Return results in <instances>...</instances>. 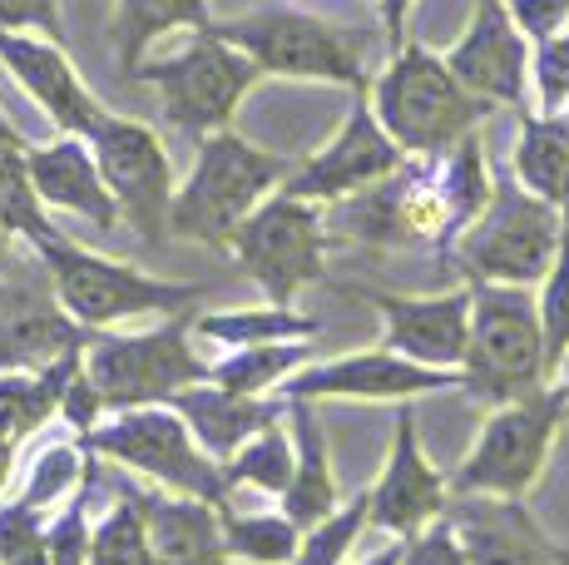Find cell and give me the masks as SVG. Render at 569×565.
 Segmentation results:
<instances>
[{
	"label": "cell",
	"instance_id": "6da1fadb",
	"mask_svg": "<svg viewBox=\"0 0 569 565\" xmlns=\"http://www.w3.org/2000/svg\"><path fill=\"white\" fill-rule=\"evenodd\" d=\"M282 174H288V159L262 155L233 129H218L203 139L189 184L173 194L169 228L179 238H199V244H228L238 224L262 204V194L282 184Z\"/></svg>",
	"mask_w": 569,
	"mask_h": 565
},
{
	"label": "cell",
	"instance_id": "7a4b0ae2",
	"mask_svg": "<svg viewBox=\"0 0 569 565\" xmlns=\"http://www.w3.org/2000/svg\"><path fill=\"white\" fill-rule=\"evenodd\" d=\"M490 100L470 95L446 60L426 56V50H401L391 70L377 80V119L401 149L416 155H436V149L456 145L461 135L486 119Z\"/></svg>",
	"mask_w": 569,
	"mask_h": 565
},
{
	"label": "cell",
	"instance_id": "3957f363",
	"mask_svg": "<svg viewBox=\"0 0 569 565\" xmlns=\"http://www.w3.org/2000/svg\"><path fill=\"white\" fill-rule=\"evenodd\" d=\"M470 347H466V387L486 402H516L535 393L545 377V333L540 308L516 288H470Z\"/></svg>",
	"mask_w": 569,
	"mask_h": 565
},
{
	"label": "cell",
	"instance_id": "277c9868",
	"mask_svg": "<svg viewBox=\"0 0 569 565\" xmlns=\"http://www.w3.org/2000/svg\"><path fill=\"white\" fill-rule=\"evenodd\" d=\"M560 219L555 204H545L540 194L520 189V184H500L490 194V204L480 209V219L470 224L461 238V264L466 274L486 282H540L550 278V264L560 254Z\"/></svg>",
	"mask_w": 569,
	"mask_h": 565
},
{
	"label": "cell",
	"instance_id": "5b68a950",
	"mask_svg": "<svg viewBox=\"0 0 569 565\" xmlns=\"http://www.w3.org/2000/svg\"><path fill=\"white\" fill-rule=\"evenodd\" d=\"M90 447L114 456V462L134 466V472L154 476V482L173 486L179 496H199V502L223 511L228 502V472H218L208 456L193 447L189 422L179 417L173 407H124L119 422L90 432Z\"/></svg>",
	"mask_w": 569,
	"mask_h": 565
},
{
	"label": "cell",
	"instance_id": "8992f818",
	"mask_svg": "<svg viewBox=\"0 0 569 565\" xmlns=\"http://www.w3.org/2000/svg\"><path fill=\"white\" fill-rule=\"evenodd\" d=\"M134 75L154 85L163 100V115L179 129H189V135H218V129L233 119L243 90L253 85L258 65L203 26L199 40H193L183 56L139 65Z\"/></svg>",
	"mask_w": 569,
	"mask_h": 565
},
{
	"label": "cell",
	"instance_id": "52a82bcc",
	"mask_svg": "<svg viewBox=\"0 0 569 565\" xmlns=\"http://www.w3.org/2000/svg\"><path fill=\"white\" fill-rule=\"evenodd\" d=\"M36 248L46 254V268L54 274L64 313H70L74 323H90V328L139 318V313H173L189 298H199V288L144 278L124 264H109V258H94V254H84V248L64 244L60 234H50L46 244H36Z\"/></svg>",
	"mask_w": 569,
	"mask_h": 565
},
{
	"label": "cell",
	"instance_id": "ba28073f",
	"mask_svg": "<svg viewBox=\"0 0 569 565\" xmlns=\"http://www.w3.org/2000/svg\"><path fill=\"white\" fill-rule=\"evenodd\" d=\"M80 363L84 383L94 387L100 407L109 412L144 407V402H159L208 377V367L189 353V338H183L179 323L159 333H139V338H94L80 353Z\"/></svg>",
	"mask_w": 569,
	"mask_h": 565
},
{
	"label": "cell",
	"instance_id": "9c48e42d",
	"mask_svg": "<svg viewBox=\"0 0 569 565\" xmlns=\"http://www.w3.org/2000/svg\"><path fill=\"white\" fill-rule=\"evenodd\" d=\"M565 407H569V393H540V387L516 397L510 407H500L490 417V427L480 432V447L456 472V492L520 496L535 482V472H540Z\"/></svg>",
	"mask_w": 569,
	"mask_h": 565
},
{
	"label": "cell",
	"instance_id": "30bf717a",
	"mask_svg": "<svg viewBox=\"0 0 569 565\" xmlns=\"http://www.w3.org/2000/svg\"><path fill=\"white\" fill-rule=\"evenodd\" d=\"M218 40L243 50L258 70L268 75H298V80H337L362 90V65L347 50V40L332 26L298 10H268V16H243L208 26Z\"/></svg>",
	"mask_w": 569,
	"mask_h": 565
},
{
	"label": "cell",
	"instance_id": "8fae6325",
	"mask_svg": "<svg viewBox=\"0 0 569 565\" xmlns=\"http://www.w3.org/2000/svg\"><path fill=\"white\" fill-rule=\"evenodd\" d=\"M228 244L238 248L243 268L278 308H288L292 293L322 274V219L308 199H292V194L258 204Z\"/></svg>",
	"mask_w": 569,
	"mask_h": 565
},
{
	"label": "cell",
	"instance_id": "7c38bea8",
	"mask_svg": "<svg viewBox=\"0 0 569 565\" xmlns=\"http://www.w3.org/2000/svg\"><path fill=\"white\" fill-rule=\"evenodd\" d=\"M84 139H90V155L104 174L109 194H114L119 214L144 238L169 234L173 174H169V159H163V145L154 139V129L134 125V119H119V115H100Z\"/></svg>",
	"mask_w": 569,
	"mask_h": 565
},
{
	"label": "cell",
	"instance_id": "4fadbf2b",
	"mask_svg": "<svg viewBox=\"0 0 569 565\" xmlns=\"http://www.w3.org/2000/svg\"><path fill=\"white\" fill-rule=\"evenodd\" d=\"M451 531L470 565H565L569 556L530 521L516 496L466 492L451 511Z\"/></svg>",
	"mask_w": 569,
	"mask_h": 565
},
{
	"label": "cell",
	"instance_id": "5bb4252c",
	"mask_svg": "<svg viewBox=\"0 0 569 565\" xmlns=\"http://www.w3.org/2000/svg\"><path fill=\"white\" fill-rule=\"evenodd\" d=\"M397 169H401V145L377 125V115L367 105H357L347 129L332 139V149L308 159L298 179L282 184V194H292V199H342V194L371 189V184H381Z\"/></svg>",
	"mask_w": 569,
	"mask_h": 565
},
{
	"label": "cell",
	"instance_id": "9a60e30c",
	"mask_svg": "<svg viewBox=\"0 0 569 565\" xmlns=\"http://www.w3.org/2000/svg\"><path fill=\"white\" fill-rule=\"evenodd\" d=\"M446 70L466 85L470 95L490 105H525V40L510 26L500 0H480L476 26L466 30V40L446 56Z\"/></svg>",
	"mask_w": 569,
	"mask_h": 565
},
{
	"label": "cell",
	"instance_id": "2e32d148",
	"mask_svg": "<svg viewBox=\"0 0 569 565\" xmlns=\"http://www.w3.org/2000/svg\"><path fill=\"white\" fill-rule=\"evenodd\" d=\"M387 318L391 353L411 357L421 367H461L470 347V293H446V298H371Z\"/></svg>",
	"mask_w": 569,
	"mask_h": 565
},
{
	"label": "cell",
	"instance_id": "e0dca14e",
	"mask_svg": "<svg viewBox=\"0 0 569 565\" xmlns=\"http://www.w3.org/2000/svg\"><path fill=\"white\" fill-rule=\"evenodd\" d=\"M0 60L10 65V75L30 90V100H40V110H46L64 135L84 139L94 119L104 115L100 105L90 100L84 80L74 75L70 56H64L60 46H50V40H36V36H26V30H0Z\"/></svg>",
	"mask_w": 569,
	"mask_h": 565
},
{
	"label": "cell",
	"instance_id": "ac0fdd59",
	"mask_svg": "<svg viewBox=\"0 0 569 565\" xmlns=\"http://www.w3.org/2000/svg\"><path fill=\"white\" fill-rule=\"evenodd\" d=\"M446 511V486L441 476L426 466L421 447H416V422L411 412L397 417V447H391V462L381 472L377 492L367 496V521L381 531H397V536H416L431 516Z\"/></svg>",
	"mask_w": 569,
	"mask_h": 565
},
{
	"label": "cell",
	"instance_id": "d6986e66",
	"mask_svg": "<svg viewBox=\"0 0 569 565\" xmlns=\"http://www.w3.org/2000/svg\"><path fill=\"white\" fill-rule=\"evenodd\" d=\"M456 377L446 367H421L401 353H362V357H342V363L312 367L308 377H292L288 397L308 402V397H411V393H441Z\"/></svg>",
	"mask_w": 569,
	"mask_h": 565
},
{
	"label": "cell",
	"instance_id": "ffe728a7",
	"mask_svg": "<svg viewBox=\"0 0 569 565\" xmlns=\"http://www.w3.org/2000/svg\"><path fill=\"white\" fill-rule=\"evenodd\" d=\"M26 169H30V184H36L40 204H50V209L84 214V219L100 228H114L124 219L100 165H94V155L80 145V135L60 139V145H50V149H26Z\"/></svg>",
	"mask_w": 569,
	"mask_h": 565
},
{
	"label": "cell",
	"instance_id": "44dd1931",
	"mask_svg": "<svg viewBox=\"0 0 569 565\" xmlns=\"http://www.w3.org/2000/svg\"><path fill=\"white\" fill-rule=\"evenodd\" d=\"M144 511L149 546L159 565H223V526L218 511L199 496H134Z\"/></svg>",
	"mask_w": 569,
	"mask_h": 565
},
{
	"label": "cell",
	"instance_id": "7402d4cb",
	"mask_svg": "<svg viewBox=\"0 0 569 565\" xmlns=\"http://www.w3.org/2000/svg\"><path fill=\"white\" fill-rule=\"evenodd\" d=\"M169 407L189 422V432L203 442L213 456H233L248 437H258L262 427H272V407H262L258 397L228 393V387H179L169 393Z\"/></svg>",
	"mask_w": 569,
	"mask_h": 565
},
{
	"label": "cell",
	"instance_id": "603a6c76",
	"mask_svg": "<svg viewBox=\"0 0 569 565\" xmlns=\"http://www.w3.org/2000/svg\"><path fill=\"white\" fill-rule=\"evenodd\" d=\"M84 338L60 318V313L40 308L36 298H10L0 303V367H26V373H46L60 357L80 353Z\"/></svg>",
	"mask_w": 569,
	"mask_h": 565
},
{
	"label": "cell",
	"instance_id": "cb8c5ba5",
	"mask_svg": "<svg viewBox=\"0 0 569 565\" xmlns=\"http://www.w3.org/2000/svg\"><path fill=\"white\" fill-rule=\"evenodd\" d=\"M292 427H298V466H292L288 492H282V516L298 531H312L317 521H327L337 511V482H332V466H327L322 427H317V417L302 402L292 412Z\"/></svg>",
	"mask_w": 569,
	"mask_h": 565
},
{
	"label": "cell",
	"instance_id": "d4e9b609",
	"mask_svg": "<svg viewBox=\"0 0 569 565\" xmlns=\"http://www.w3.org/2000/svg\"><path fill=\"white\" fill-rule=\"evenodd\" d=\"M84 353V347H80ZM80 353L60 357L54 367L36 377H0V442H10V447H20V442L30 437V432L40 427V422L50 417L54 407H60L64 387L74 383V373H80Z\"/></svg>",
	"mask_w": 569,
	"mask_h": 565
},
{
	"label": "cell",
	"instance_id": "484cf974",
	"mask_svg": "<svg viewBox=\"0 0 569 565\" xmlns=\"http://www.w3.org/2000/svg\"><path fill=\"white\" fill-rule=\"evenodd\" d=\"M114 26H119V65H124V75H134L144 50L154 46L159 36H169V30H179V26L203 30L208 6L203 0H119Z\"/></svg>",
	"mask_w": 569,
	"mask_h": 565
},
{
	"label": "cell",
	"instance_id": "4316f807",
	"mask_svg": "<svg viewBox=\"0 0 569 565\" xmlns=\"http://www.w3.org/2000/svg\"><path fill=\"white\" fill-rule=\"evenodd\" d=\"M520 184L545 204L569 199V129L560 119H525V139L516 155Z\"/></svg>",
	"mask_w": 569,
	"mask_h": 565
},
{
	"label": "cell",
	"instance_id": "83f0119b",
	"mask_svg": "<svg viewBox=\"0 0 569 565\" xmlns=\"http://www.w3.org/2000/svg\"><path fill=\"white\" fill-rule=\"evenodd\" d=\"M312 357V343H253L243 347L238 357H228V363H218L213 383L228 387V393H243V397H258L262 387L282 383V377L292 373V367H302Z\"/></svg>",
	"mask_w": 569,
	"mask_h": 565
},
{
	"label": "cell",
	"instance_id": "f1b7e54d",
	"mask_svg": "<svg viewBox=\"0 0 569 565\" xmlns=\"http://www.w3.org/2000/svg\"><path fill=\"white\" fill-rule=\"evenodd\" d=\"M0 228L46 244L54 228L46 224V204H40L36 184L26 169V145H0Z\"/></svg>",
	"mask_w": 569,
	"mask_h": 565
},
{
	"label": "cell",
	"instance_id": "f546056e",
	"mask_svg": "<svg viewBox=\"0 0 569 565\" xmlns=\"http://www.w3.org/2000/svg\"><path fill=\"white\" fill-rule=\"evenodd\" d=\"M317 328L312 318H298L288 308H248V313H213V318H199V333L213 343L228 347H253V343H282V338H308Z\"/></svg>",
	"mask_w": 569,
	"mask_h": 565
},
{
	"label": "cell",
	"instance_id": "4dcf8cb0",
	"mask_svg": "<svg viewBox=\"0 0 569 565\" xmlns=\"http://www.w3.org/2000/svg\"><path fill=\"white\" fill-rule=\"evenodd\" d=\"M298 526L288 516H223V551L253 565L298 561Z\"/></svg>",
	"mask_w": 569,
	"mask_h": 565
},
{
	"label": "cell",
	"instance_id": "1f68e13d",
	"mask_svg": "<svg viewBox=\"0 0 569 565\" xmlns=\"http://www.w3.org/2000/svg\"><path fill=\"white\" fill-rule=\"evenodd\" d=\"M90 565H159L154 546H149V526L139 502H119L100 526L90 531Z\"/></svg>",
	"mask_w": 569,
	"mask_h": 565
},
{
	"label": "cell",
	"instance_id": "d6a6232c",
	"mask_svg": "<svg viewBox=\"0 0 569 565\" xmlns=\"http://www.w3.org/2000/svg\"><path fill=\"white\" fill-rule=\"evenodd\" d=\"M292 466H298V456H292L288 437H282L278 427H262L258 437H248L243 447L233 452V462H228L223 472H228V486L248 482V486H258V492H288Z\"/></svg>",
	"mask_w": 569,
	"mask_h": 565
},
{
	"label": "cell",
	"instance_id": "836d02e7",
	"mask_svg": "<svg viewBox=\"0 0 569 565\" xmlns=\"http://www.w3.org/2000/svg\"><path fill=\"white\" fill-rule=\"evenodd\" d=\"M446 209H451V228H470L480 219V209L490 204V184H486V155H480V139L461 135L451 155V174L441 184Z\"/></svg>",
	"mask_w": 569,
	"mask_h": 565
},
{
	"label": "cell",
	"instance_id": "e575fe53",
	"mask_svg": "<svg viewBox=\"0 0 569 565\" xmlns=\"http://www.w3.org/2000/svg\"><path fill=\"white\" fill-rule=\"evenodd\" d=\"M401 184H381V189L362 194L357 204H347L342 214V234L352 238H367V244H411L407 238V224H401Z\"/></svg>",
	"mask_w": 569,
	"mask_h": 565
},
{
	"label": "cell",
	"instance_id": "d590c367",
	"mask_svg": "<svg viewBox=\"0 0 569 565\" xmlns=\"http://www.w3.org/2000/svg\"><path fill=\"white\" fill-rule=\"evenodd\" d=\"M540 333H545V373H555L569 353V234L560 238L550 282L540 293Z\"/></svg>",
	"mask_w": 569,
	"mask_h": 565
},
{
	"label": "cell",
	"instance_id": "8d00e7d4",
	"mask_svg": "<svg viewBox=\"0 0 569 565\" xmlns=\"http://www.w3.org/2000/svg\"><path fill=\"white\" fill-rule=\"evenodd\" d=\"M362 526H367V496H357L352 506L332 511V516L317 521L308 536H302L298 565H342V556L352 551V541L362 536Z\"/></svg>",
	"mask_w": 569,
	"mask_h": 565
},
{
	"label": "cell",
	"instance_id": "74e56055",
	"mask_svg": "<svg viewBox=\"0 0 569 565\" xmlns=\"http://www.w3.org/2000/svg\"><path fill=\"white\" fill-rule=\"evenodd\" d=\"M0 565H50L40 511L16 502L0 511Z\"/></svg>",
	"mask_w": 569,
	"mask_h": 565
},
{
	"label": "cell",
	"instance_id": "f35d334b",
	"mask_svg": "<svg viewBox=\"0 0 569 565\" xmlns=\"http://www.w3.org/2000/svg\"><path fill=\"white\" fill-rule=\"evenodd\" d=\"M74 466H80V452H74V447H50V452L36 462V472H30L26 506H36V511L54 506V496H64V492H70V482H74Z\"/></svg>",
	"mask_w": 569,
	"mask_h": 565
},
{
	"label": "cell",
	"instance_id": "ab89813d",
	"mask_svg": "<svg viewBox=\"0 0 569 565\" xmlns=\"http://www.w3.org/2000/svg\"><path fill=\"white\" fill-rule=\"evenodd\" d=\"M46 551L50 565H90V531H84V502L74 496L64 516H54V526L46 531Z\"/></svg>",
	"mask_w": 569,
	"mask_h": 565
},
{
	"label": "cell",
	"instance_id": "60d3db41",
	"mask_svg": "<svg viewBox=\"0 0 569 565\" xmlns=\"http://www.w3.org/2000/svg\"><path fill=\"white\" fill-rule=\"evenodd\" d=\"M0 30H46L50 40H64L60 0H0Z\"/></svg>",
	"mask_w": 569,
	"mask_h": 565
},
{
	"label": "cell",
	"instance_id": "b9f144b4",
	"mask_svg": "<svg viewBox=\"0 0 569 565\" xmlns=\"http://www.w3.org/2000/svg\"><path fill=\"white\" fill-rule=\"evenodd\" d=\"M401 565H470L461 541H456L451 521H441V526H431L426 536H416L407 551H401Z\"/></svg>",
	"mask_w": 569,
	"mask_h": 565
},
{
	"label": "cell",
	"instance_id": "7bdbcfd3",
	"mask_svg": "<svg viewBox=\"0 0 569 565\" xmlns=\"http://www.w3.org/2000/svg\"><path fill=\"white\" fill-rule=\"evenodd\" d=\"M506 6L516 10L520 30H530L535 40H555L569 20V0H506Z\"/></svg>",
	"mask_w": 569,
	"mask_h": 565
},
{
	"label": "cell",
	"instance_id": "ee69618b",
	"mask_svg": "<svg viewBox=\"0 0 569 565\" xmlns=\"http://www.w3.org/2000/svg\"><path fill=\"white\" fill-rule=\"evenodd\" d=\"M540 90H545V105H565L569 95V36H555L545 40V56H540Z\"/></svg>",
	"mask_w": 569,
	"mask_h": 565
},
{
	"label": "cell",
	"instance_id": "f6af8a7d",
	"mask_svg": "<svg viewBox=\"0 0 569 565\" xmlns=\"http://www.w3.org/2000/svg\"><path fill=\"white\" fill-rule=\"evenodd\" d=\"M407 6H411V0H381V16H387V30H391V46L401 40V20H407Z\"/></svg>",
	"mask_w": 569,
	"mask_h": 565
},
{
	"label": "cell",
	"instance_id": "bcb514c9",
	"mask_svg": "<svg viewBox=\"0 0 569 565\" xmlns=\"http://www.w3.org/2000/svg\"><path fill=\"white\" fill-rule=\"evenodd\" d=\"M401 551H407V546H387V551H377V556L362 561V565H401Z\"/></svg>",
	"mask_w": 569,
	"mask_h": 565
},
{
	"label": "cell",
	"instance_id": "7dc6e473",
	"mask_svg": "<svg viewBox=\"0 0 569 565\" xmlns=\"http://www.w3.org/2000/svg\"><path fill=\"white\" fill-rule=\"evenodd\" d=\"M0 145H20V135L6 125V115H0Z\"/></svg>",
	"mask_w": 569,
	"mask_h": 565
},
{
	"label": "cell",
	"instance_id": "c3c4849f",
	"mask_svg": "<svg viewBox=\"0 0 569 565\" xmlns=\"http://www.w3.org/2000/svg\"><path fill=\"white\" fill-rule=\"evenodd\" d=\"M10 238H16V234H10V228H0V264H10Z\"/></svg>",
	"mask_w": 569,
	"mask_h": 565
},
{
	"label": "cell",
	"instance_id": "681fc988",
	"mask_svg": "<svg viewBox=\"0 0 569 565\" xmlns=\"http://www.w3.org/2000/svg\"><path fill=\"white\" fill-rule=\"evenodd\" d=\"M565 100H569V95H565Z\"/></svg>",
	"mask_w": 569,
	"mask_h": 565
}]
</instances>
